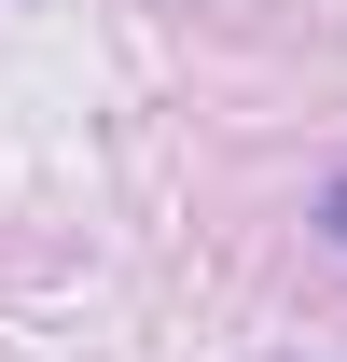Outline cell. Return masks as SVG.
<instances>
[{
    "label": "cell",
    "mask_w": 347,
    "mask_h": 362,
    "mask_svg": "<svg viewBox=\"0 0 347 362\" xmlns=\"http://www.w3.org/2000/svg\"><path fill=\"white\" fill-rule=\"evenodd\" d=\"M319 223H334V251H347V181H334V195H319Z\"/></svg>",
    "instance_id": "cell-1"
}]
</instances>
